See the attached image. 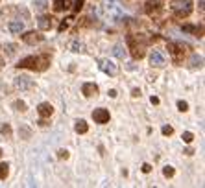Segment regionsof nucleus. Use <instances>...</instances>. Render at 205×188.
I'll return each instance as SVG.
<instances>
[{"label": "nucleus", "instance_id": "nucleus-1", "mask_svg": "<svg viewBox=\"0 0 205 188\" xmlns=\"http://www.w3.org/2000/svg\"><path fill=\"white\" fill-rule=\"evenodd\" d=\"M19 68H30V70H37L42 72L50 66V55L48 54H41V55H30V57H24L19 61L17 65Z\"/></svg>", "mask_w": 205, "mask_h": 188}, {"label": "nucleus", "instance_id": "nucleus-2", "mask_svg": "<svg viewBox=\"0 0 205 188\" xmlns=\"http://www.w3.org/2000/svg\"><path fill=\"white\" fill-rule=\"evenodd\" d=\"M146 44H148V39L144 37L142 33L128 35V46H129V50H131L133 59H142L144 54H146Z\"/></svg>", "mask_w": 205, "mask_h": 188}, {"label": "nucleus", "instance_id": "nucleus-3", "mask_svg": "<svg viewBox=\"0 0 205 188\" xmlns=\"http://www.w3.org/2000/svg\"><path fill=\"white\" fill-rule=\"evenodd\" d=\"M170 7L178 19H187L192 13V0H172Z\"/></svg>", "mask_w": 205, "mask_h": 188}, {"label": "nucleus", "instance_id": "nucleus-4", "mask_svg": "<svg viewBox=\"0 0 205 188\" xmlns=\"http://www.w3.org/2000/svg\"><path fill=\"white\" fill-rule=\"evenodd\" d=\"M188 50H190V46L185 44V42H168V52L172 54V57H174L176 63L183 61V57L187 55Z\"/></svg>", "mask_w": 205, "mask_h": 188}, {"label": "nucleus", "instance_id": "nucleus-5", "mask_svg": "<svg viewBox=\"0 0 205 188\" xmlns=\"http://www.w3.org/2000/svg\"><path fill=\"white\" fill-rule=\"evenodd\" d=\"M109 118H111V114H109L107 109H94V111H92V120H94L96 124H107Z\"/></svg>", "mask_w": 205, "mask_h": 188}, {"label": "nucleus", "instance_id": "nucleus-6", "mask_svg": "<svg viewBox=\"0 0 205 188\" xmlns=\"http://www.w3.org/2000/svg\"><path fill=\"white\" fill-rule=\"evenodd\" d=\"M164 55L163 52H159V50H152V54H150V65L152 66H155V68H161L164 66Z\"/></svg>", "mask_w": 205, "mask_h": 188}, {"label": "nucleus", "instance_id": "nucleus-7", "mask_svg": "<svg viewBox=\"0 0 205 188\" xmlns=\"http://www.w3.org/2000/svg\"><path fill=\"white\" fill-rule=\"evenodd\" d=\"M22 41L28 42V44H37V42L44 41V35H41L39 31H26V33L22 35Z\"/></svg>", "mask_w": 205, "mask_h": 188}, {"label": "nucleus", "instance_id": "nucleus-8", "mask_svg": "<svg viewBox=\"0 0 205 188\" xmlns=\"http://www.w3.org/2000/svg\"><path fill=\"white\" fill-rule=\"evenodd\" d=\"M100 66H102L103 72L109 74V76H117V74H118V66L113 61H109V59H102V61H100Z\"/></svg>", "mask_w": 205, "mask_h": 188}, {"label": "nucleus", "instance_id": "nucleus-9", "mask_svg": "<svg viewBox=\"0 0 205 188\" xmlns=\"http://www.w3.org/2000/svg\"><path fill=\"white\" fill-rule=\"evenodd\" d=\"M37 113H39L41 118H48V116L54 114V105L48 104V102H42V104H39V107H37Z\"/></svg>", "mask_w": 205, "mask_h": 188}, {"label": "nucleus", "instance_id": "nucleus-10", "mask_svg": "<svg viewBox=\"0 0 205 188\" xmlns=\"http://www.w3.org/2000/svg\"><path fill=\"white\" fill-rule=\"evenodd\" d=\"M181 30L187 33H194L196 37H203V26H194V24H183Z\"/></svg>", "mask_w": 205, "mask_h": 188}, {"label": "nucleus", "instance_id": "nucleus-11", "mask_svg": "<svg viewBox=\"0 0 205 188\" xmlns=\"http://www.w3.org/2000/svg\"><path fill=\"white\" fill-rule=\"evenodd\" d=\"M82 92H83V96H87V98L96 96V94H98V85L96 83H83Z\"/></svg>", "mask_w": 205, "mask_h": 188}, {"label": "nucleus", "instance_id": "nucleus-12", "mask_svg": "<svg viewBox=\"0 0 205 188\" xmlns=\"http://www.w3.org/2000/svg\"><path fill=\"white\" fill-rule=\"evenodd\" d=\"M15 87L21 89V90H24V89H32V87H33V81H32L28 76H21V78L15 80Z\"/></svg>", "mask_w": 205, "mask_h": 188}, {"label": "nucleus", "instance_id": "nucleus-13", "mask_svg": "<svg viewBox=\"0 0 205 188\" xmlns=\"http://www.w3.org/2000/svg\"><path fill=\"white\" fill-rule=\"evenodd\" d=\"M159 7H161V0H148V2H146V13H148V15L159 11Z\"/></svg>", "mask_w": 205, "mask_h": 188}, {"label": "nucleus", "instance_id": "nucleus-14", "mask_svg": "<svg viewBox=\"0 0 205 188\" xmlns=\"http://www.w3.org/2000/svg\"><path fill=\"white\" fill-rule=\"evenodd\" d=\"M70 6H72L70 0H54V9L56 11H67V9H70Z\"/></svg>", "mask_w": 205, "mask_h": 188}, {"label": "nucleus", "instance_id": "nucleus-15", "mask_svg": "<svg viewBox=\"0 0 205 188\" xmlns=\"http://www.w3.org/2000/svg\"><path fill=\"white\" fill-rule=\"evenodd\" d=\"M8 28H9V31L11 33H21L22 30H24V22H21V21H11L9 24H8Z\"/></svg>", "mask_w": 205, "mask_h": 188}, {"label": "nucleus", "instance_id": "nucleus-16", "mask_svg": "<svg viewBox=\"0 0 205 188\" xmlns=\"http://www.w3.org/2000/svg\"><path fill=\"white\" fill-rule=\"evenodd\" d=\"M37 24H39V28L41 30H50L52 28V19L50 17H46V15H42L37 19Z\"/></svg>", "mask_w": 205, "mask_h": 188}, {"label": "nucleus", "instance_id": "nucleus-17", "mask_svg": "<svg viewBox=\"0 0 205 188\" xmlns=\"http://www.w3.org/2000/svg\"><path fill=\"white\" fill-rule=\"evenodd\" d=\"M192 68H202L203 66V57L202 55H198V54H192V57H190V63H188Z\"/></svg>", "mask_w": 205, "mask_h": 188}, {"label": "nucleus", "instance_id": "nucleus-18", "mask_svg": "<svg viewBox=\"0 0 205 188\" xmlns=\"http://www.w3.org/2000/svg\"><path fill=\"white\" fill-rule=\"evenodd\" d=\"M19 137H21V138H24V140L32 138V129H30L28 125H24V124H22L21 127H19Z\"/></svg>", "mask_w": 205, "mask_h": 188}, {"label": "nucleus", "instance_id": "nucleus-19", "mask_svg": "<svg viewBox=\"0 0 205 188\" xmlns=\"http://www.w3.org/2000/svg\"><path fill=\"white\" fill-rule=\"evenodd\" d=\"M74 129H76V133H82V135H83V133H87V131H89V125H87L85 120H78Z\"/></svg>", "mask_w": 205, "mask_h": 188}, {"label": "nucleus", "instance_id": "nucleus-20", "mask_svg": "<svg viewBox=\"0 0 205 188\" xmlns=\"http://www.w3.org/2000/svg\"><path fill=\"white\" fill-rule=\"evenodd\" d=\"M70 50H72V52H76V54H80V52L85 50V44L80 42V41H72V42H70Z\"/></svg>", "mask_w": 205, "mask_h": 188}, {"label": "nucleus", "instance_id": "nucleus-21", "mask_svg": "<svg viewBox=\"0 0 205 188\" xmlns=\"http://www.w3.org/2000/svg\"><path fill=\"white\" fill-rule=\"evenodd\" d=\"M8 173H9V166H8V162H0V179H6Z\"/></svg>", "mask_w": 205, "mask_h": 188}, {"label": "nucleus", "instance_id": "nucleus-22", "mask_svg": "<svg viewBox=\"0 0 205 188\" xmlns=\"http://www.w3.org/2000/svg\"><path fill=\"white\" fill-rule=\"evenodd\" d=\"M33 6H35V9L44 11V9L48 7V2H46V0H33Z\"/></svg>", "mask_w": 205, "mask_h": 188}, {"label": "nucleus", "instance_id": "nucleus-23", "mask_svg": "<svg viewBox=\"0 0 205 188\" xmlns=\"http://www.w3.org/2000/svg\"><path fill=\"white\" fill-rule=\"evenodd\" d=\"M0 133H2L6 138H9V137H11V133H13V131H11V125H9V124H4L2 127H0Z\"/></svg>", "mask_w": 205, "mask_h": 188}, {"label": "nucleus", "instance_id": "nucleus-24", "mask_svg": "<svg viewBox=\"0 0 205 188\" xmlns=\"http://www.w3.org/2000/svg\"><path fill=\"white\" fill-rule=\"evenodd\" d=\"M13 109H15V111H21V113H24V111H26V102H22V100L13 102Z\"/></svg>", "mask_w": 205, "mask_h": 188}, {"label": "nucleus", "instance_id": "nucleus-25", "mask_svg": "<svg viewBox=\"0 0 205 188\" xmlns=\"http://www.w3.org/2000/svg\"><path fill=\"white\" fill-rule=\"evenodd\" d=\"M174 173H176V170H174L172 166H164L163 168V175H164V177H168V179H170V177H174Z\"/></svg>", "mask_w": 205, "mask_h": 188}, {"label": "nucleus", "instance_id": "nucleus-26", "mask_svg": "<svg viewBox=\"0 0 205 188\" xmlns=\"http://www.w3.org/2000/svg\"><path fill=\"white\" fill-rule=\"evenodd\" d=\"M113 52H115V55H117V57H120V59H124V55H126V52L122 50V46H120V44H117Z\"/></svg>", "mask_w": 205, "mask_h": 188}, {"label": "nucleus", "instance_id": "nucleus-27", "mask_svg": "<svg viewBox=\"0 0 205 188\" xmlns=\"http://www.w3.org/2000/svg\"><path fill=\"white\" fill-rule=\"evenodd\" d=\"M181 138H183V142H187V144H190V142L194 140V135H192L190 131H185V133H183V137H181Z\"/></svg>", "mask_w": 205, "mask_h": 188}, {"label": "nucleus", "instance_id": "nucleus-28", "mask_svg": "<svg viewBox=\"0 0 205 188\" xmlns=\"http://www.w3.org/2000/svg\"><path fill=\"white\" fill-rule=\"evenodd\" d=\"M161 131H163L164 137H170V135L174 133V127H172V125H163V129H161Z\"/></svg>", "mask_w": 205, "mask_h": 188}, {"label": "nucleus", "instance_id": "nucleus-29", "mask_svg": "<svg viewBox=\"0 0 205 188\" xmlns=\"http://www.w3.org/2000/svg\"><path fill=\"white\" fill-rule=\"evenodd\" d=\"M178 109H179L181 113H187V111H188V104L183 102V100H179V102H178Z\"/></svg>", "mask_w": 205, "mask_h": 188}, {"label": "nucleus", "instance_id": "nucleus-30", "mask_svg": "<svg viewBox=\"0 0 205 188\" xmlns=\"http://www.w3.org/2000/svg\"><path fill=\"white\" fill-rule=\"evenodd\" d=\"M58 157L67 161V159H68V151H67V149H59V151H58Z\"/></svg>", "mask_w": 205, "mask_h": 188}, {"label": "nucleus", "instance_id": "nucleus-31", "mask_svg": "<svg viewBox=\"0 0 205 188\" xmlns=\"http://www.w3.org/2000/svg\"><path fill=\"white\" fill-rule=\"evenodd\" d=\"M6 50H8V55H13V54H15V50H17V46H15V44H8V46H6Z\"/></svg>", "mask_w": 205, "mask_h": 188}, {"label": "nucleus", "instance_id": "nucleus-32", "mask_svg": "<svg viewBox=\"0 0 205 188\" xmlns=\"http://www.w3.org/2000/svg\"><path fill=\"white\" fill-rule=\"evenodd\" d=\"M141 170H142L144 173H150V171H152V164H148V162H144V164H142V168H141Z\"/></svg>", "mask_w": 205, "mask_h": 188}, {"label": "nucleus", "instance_id": "nucleus-33", "mask_svg": "<svg viewBox=\"0 0 205 188\" xmlns=\"http://www.w3.org/2000/svg\"><path fill=\"white\" fill-rule=\"evenodd\" d=\"M83 2H85V0H76V6H74V9H76V11H80V9L83 7Z\"/></svg>", "mask_w": 205, "mask_h": 188}, {"label": "nucleus", "instance_id": "nucleus-34", "mask_svg": "<svg viewBox=\"0 0 205 188\" xmlns=\"http://www.w3.org/2000/svg\"><path fill=\"white\" fill-rule=\"evenodd\" d=\"M131 96H133V98H139V96H141V90H139V89H133V90H131Z\"/></svg>", "mask_w": 205, "mask_h": 188}, {"label": "nucleus", "instance_id": "nucleus-35", "mask_svg": "<svg viewBox=\"0 0 205 188\" xmlns=\"http://www.w3.org/2000/svg\"><path fill=\"white\" fill-rule=\"evenodd\" d=\"M183 153H185V155H194V149H192V147H187Z\"/></svg>", "mask_w": 205, "mask_h": 188}, {"label": "nucleus", "instance_id": "nucleus-36", "mask_svg": "<svg viewBox=\"0 0 205 188\" xmlns=\"http://www.w3.org/2000/svg\"><path fill=\"white\" fill-rule=\"evenodd\" d=\"M107 94H109V96H111V98H117V90H115V89H111V90H109V92H107Z\"/></svg>", "mask_w": 205, "mask_h": 188}, {"label": "nucleus", "instance_id": "nucleus-37", "mask_svg": "<svg viewBox=\"0 0 205 188\" xmlns=\"http://www.w3.org/2000/svg\"><path fill=\"white\" fill-rule=\"evenodd\" d=\"M150 102H152L153 105H157V104H159V98H157V96H152V100H150Z\"/></svg>", "mask_w": 205, "mask_h": 188}, {"label": "nucleus", "instance_id": "nucleus-38", "mask_svg": "<svg viewBox=\"0 0 205 188\" xmlns=\"http://www.w3.org/2000/svg\"><path fill=\"white\" fill-rule=\"evenodd\" d=\"M65 28H67V22H61V24H59V31H63Z\"/></svg>", "mask_w": 205, "mask_h": 188}, {"label": "nucleus", "instance_id": "nucleus-39", "mask_svg": "<svg viewBox=\"0 0 205 188\" xmlns=\"http://www.w3.org/2000/svg\"><path fill=\"white\" fill-rule=\"evenodd\" d=\"M2 66H4V59L0 57V70H2Z\"/></svg>", "mask_w": 205, "mask_h": 188}, {"label": "nucleus", "instance_id": "nucleus-40", "mask_svg": "<svg viewBox=\"0 0 205 188\" xmlns=\"http://www.w3.org/2000/svg\"><path fill=\"white\" fill-rule=\"evenodd\" d=\"M2 153H4V151H2V147H0V157H2Z\"/></svg>", "mask_w": 205, "mask_h": 188}]
</instances>
